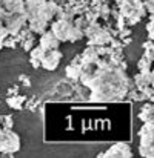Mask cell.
<instances>
[{"label": "cell", "instance_id": "obj_1", "mask_svg": "<svg viewBox=\"0 0 154 158\" xmlns=\"http://www.w3.org/2000/svg\"><path fill=\"white\" fill-rule=\"evenodd\" d=\"M80 81L90 88L91 103H112L120 102L130 91V80L125 66L116 64L105 57V46H102V57L94 69L80 77Z\"/></svg>", "mask_w": 154, "mask_h": 158}, {"label": "cell", "instance_id": "obj_2", "mask_svg": "<svg viewBox=\"0 0 154 158\" xmlns=\"http://www.w3.org/2000/svg\"><path fill=\"white\" fill-rule=\"evenodd\" d=\"M60 42L51 31H45L40 34L39 46L33 48L31 51V63L34 68H43L46 71H54L59 68L60 60H62V52L59 49Z\"/></svg>", "mask_w": 154, "mask_h": 158}, {"label": "cell", "instance_id": "obj_3", "mask_svg": "<svg viewBox=\"0 0 154 158\" xmlns=\"http://www.w3.org/2000/svg\"><path fill=\"white\" fill-rule=\"evenodd\" d=\"M57 12H59V6L54 2H46V0H26L25 2L26 25L33 32L39 35L48 29V25L54 20Z\"/></svg>", "mask_w": 154, "mask_h": 158}, {"label": "cell", "instance_id": "obj_4", "mask_svg": "<svg viewBox=\"0 0 154 158\" xmlns=\"http://www.w3.org/2000/svg\"><path fill=\"white\" fill-rule=\"evenodd\" d=\"M73 17L74 14L62 12V9H59L57 20L52 22L50 29L59 42H77L83 37V31L76 25V20Z\"/></svg>", "mask_w": 154, "mask_h": 158}, {"label": "cell", "instance_id": "obj_5", "mask_svg": "<svg viewBox=\"0 0 154 158\" xmlns=\"http://www.w3.org/2000/svg\"><path fill=\"white\" fill-rule=\"evenodd\" d=\"M122 9V15L125 19H128L131 23L139 22L142 19V15L145 14V8L143 3L140 0H116Z\"/></svg>", "mask_w": 154, "mask_h": 158}, {"label": "cell", "instance_id": "obj_6", "mask_svg": "<svg viewBox=\"0 0 154 158\" xmlns=\"http://www.w3.org/2000/svg\"><path fill=\"white\" fill-rule=\"evenodd\" d=\"M140 144H139V151L142 157H153V138H154V127L153 121H145L142 129H140Z\"/></svg>", "mask_w": 154, "mask_h": 158}, {"label": "cell", "instance_id": "obj_7", "mask_svg": "<svg viewBox=\"0 0 154 158\" xmlns=\"http://www.w3.org/2000/svg\"><path fill=\"white\" fill-rule=\"evenodd\" d=\"M20 149V138L11 129H0V154H14Z\"/></svg>", "mask_w": 154, "mask_h": 158}, {"label": "cell", "instance_id": "obj_8", "mask_svg": "<svg viewBox=\"0 0 154 158\" xmlns=\"http://www.w3.org/2000/svg\"><path fill=\"white\" fill-rule=\"evenodd\" d=\"M100 157H119V158H130L133 157V152H131V148L126 144V143H116L112 144L106 152H103Z\"/></svg>", "mask_w": 154, "mask_h": 158}, {"label": "cell", "instance_id": "obj_9", "mask_svg": "<svg viewBox=\"0 0 154 158\" xmlns=\"http://www.w3.org/2000/svg\"><path fill=\"white\" fill-rule=\"evenodd\" d=\"M6 37H8V32H6V29H5V26H3L2 20H0V49L3 48V43H5Z\"/></svg>", "mask_w": 154, "mask_h": 158}]
</instances>
